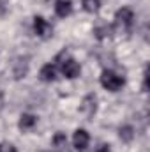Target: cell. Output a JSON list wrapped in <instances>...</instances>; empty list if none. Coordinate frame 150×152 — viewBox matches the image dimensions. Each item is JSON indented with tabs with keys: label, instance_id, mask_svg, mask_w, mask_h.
Wrapping results in <instances>:
<instances>
[{
	"label": "cell",
	"instance_id": "cell-1",
	"mask_svg": "<svg viewBox=\"0 0 150 152\" xmlns=\"http://www.w3.org/2000/svg\"><path fill=\"white\" fill-rule=\"evenodd\" d=\"M99 81H101L103 88H106V90H110V92H118V90H122V87H124V83H125V80H124L122 76L117 75L115 71H110V69L103 71Z\"/></svg>",
	"mask_w": 150,
	"mask_h": 152
},
{
	"label": "cell",
	"instance_id": "cell-2",
	"mask_svg": "<svg viewBox=\"0 0 150 152\" xmlns=\"http://www.w3.org/2000/svg\"><path fill=\"white\" fill-rule=\"evenodd\" d=\"M134 23V11L131 7H120L115 12V25L120 32H129Z\"/></svg>",
	"mask_w": 150,
	"mask_h": 152
},
{
	"label": "cell",
	"instance_id": "cell-3",
	"mask_svg": "<svg viewBox=\"0 0 150 152\" xmlns=\"http://www.w3.org/2000/svg\"><path fill=\"white\" fill-rule=\"evenodd\" d=\"M79 112L85 115L87 118H92L94 115L97 113V97L95 94H87L79 104Z\"/></svg>",
	"mask_w": 150,
	"mask_h": 152
},
{
	"label": "cell",
	"instance_id": "cell-4",
	"mask_svg": "<svg viewBox=\"0 0 150 152\" xmlns=\"http://www.w3.org/2000/svg\"><path fill=\"white\" fill-rule=\"evenodd\" d=\"M28 71H30L28 58H27V57H16L14 62H12V76H14V80H23V78H27Z\"/></svg>",
	"mask_w": 150,
	"mask_h": 152
},
{
	"label": "cell",
	"instance_id": "cell-5",
	"mask_svg": "<svg viewBox=\"0 0 150 152\" xmlns=\"http://www.w3.org/2000/svg\"><path fill=\"white\" fill-rule=\"evenodd\" d=\"M62 75L67 80H74L81 75V66L76 62L74 58H66L62 62Z\"/></svg>",
	"mask_w": 150,
	"mask_h": 152
},
{
	"label": "cell",
	"instance_id": "cell-6",
	"mask_svg": "<svg viewBox=\"0 0 150 152\" xmlns=\"http://www.w3.org/2000/svg\"><path fill=\"white\" fill-rule=\"evenodd\" d=\"M34 32H36V36L42 39H48L51 37V25L42 18V16H34Z\"/></svg>",
	"mask_w": 150,
	"mask_h": 152
},
{
	"label": "cell",
	"instance_id": "cell-7",
	"mask_svg": "<svg viewBox=\"0 0 150 152\" xmlns=\"http://www.w3.org/2000/svg\"><path fill=\"white\" fill-rule=\"evenodd\" d=\"M73 143H74V149L78 151H85L87 147H88V143H90V134H88V131L87 129H76L74 134H73Z\"/></svg>",
	"mask_w": 150,
	"mask_h": 152
},
{
	"label": "cell",
	"instance_id": "cell-8",
	"mask_svg": "<svg viewBox=\"0 0 150 152\" xmlns=\"http://www.w3.org/2000/svg\"><path fill=\"white\" fill-rule=\"evenodd\" d=\"M73 12V2L71 0H57L55 2V14L58 18H67Z\"/></svg>",
	"mask_w": 150,
	"mask_h": 152
},
{
	"label": "cell",
	"instance_id": "cell-9",
	"mask_svg": "<svg viewBox=\"0 0 150 152\" xmlns=\"http://www.w3.org/2000/svg\"><path fill=\"white\" fill-rule=\"evenodd\" d=\"M39 78H41L42 81H46V83L55 81V80H57V67H55L53 64H44V66L41 67V71H39Z\"/></svg>",
	"mask_w": 150,
	"mask_h": 152
},
{
	"label": "cell",
	"instance_id": "cell-10",
	"mask_svg": "<svg viewBox=\"0 0 150 152\" xmlns=\"http://www.w3.org/2000/svg\"><path fill=\"white\" fill-rule=\"evenodd\" d=\"M36 124H37V117H36L34 113H23L21 117H20L18 127H20L21 131H30V129L36 127Z\"/></svg>",
	"mask_w": 150,
	"mask_h": 152
},
{
	"label": "cell",
	"instance_id": "cell-11",
	"mask_svg": "<svg viewBox=\"0 0 150 152\" xmlns=\"http://www.w3.org/2000/svg\"><path fill=\"white\" fill-rule=\"evenodd\" d=\"M118 138H120L124 143H131V142L136 138V131H134V127L129 126V124L120 126V127H118Z\"/></svg>",
	"mask_w": 150,
	"mask_h": 152
},
{
	"label": "cell",
	"instance_id": "cell-12",
	"mask_svg": "<svg viewBox=\"0 0 150 152\" xmlns=\"http://www.w3.org/2000/svg\"><path fill=\"white\" fill-rule=\"evenodd\" d=\"M113 34V28L110 25H106V23H103V25H97L95 28H94V37L99 39V41H104V39L111 37Z\"/></svg>",
	"mask_w": 150,
	"mask_h": 152
},
{
	"label": "cell",
	"instance_id": "cell-13",
	"mask_svg": "<svg viewBox=\"0 0 150 152\" xmlns=\"http://www.w3.org/2000/svg\"><path fill=\"white\" fill-rule=\"evenodd\" d=\"M51 145L55 147V151H58V152L64 151L67 147V136H66V133H62V131L55 133L53 138H51Z\"/></svg>",
	"mask_w": 150,
	"mask_h": 152
},
{
	"label": "cell",
	"instance_id": "cell-14",
	"mask_svg": "<svg viewBox=\"0 0 150 152\" xmlns=\"http://www.w3.org/2000/svg\"><path fill=\"white\" fill-rule=\"evenodd\" d=\"M81 7H83L85 12L95 14L101 9V0H81Z\"/></svg>",
	"mask_w": 150,
	"mask_h": 152
},
{
	"label": "cell",
	"instance_id": "cell-15",
	"mask_svg": "<svg viewBox=\"0 0 150 152\" xmlns=\"http://www.w3.org/2000/svg\"><path fill=\"white\" fill-rule=\"evenodd\" d=\"M0 152H18L16 151V147L12 145V143H0Z\"/></svg>",
	"mask_w": 150,
	"mask_h": 152
},
{
	"label": "cell",
	"instance_id": "cell-16",
	"mask_svg": "<svg viewBox=\"0 0 150 152\" xmlns=\"http://www.w3.org/2000/svg\"><path fill=\"white\" fill-rule=\"evenodd\" d=\"M95 152H111V151H110V145L108 143H99L95 147Z\"/></svg>",
	"mask_w": 150,
	"mask_h": 152
},
{
	"label": "cell",
	"instance_id": "cell-17",
	"mask_svg": "<svg viewBox=\"0 0 150 152\" xmlns=\"http://www.w3.org/2000/svg\"><path fill=\"white\" fill-rule=\"evenodd\" d=\"M2 14H5V4L0 0V16H2Z\"/></svg>",
	"mask_w": 150,
	"mask_h": 152
},
{
	"label": "cell",
	"instance_id": "cell-18",
	"mask_svg": "<svg viewBox=\"0 0 150 152\" xmlns=\"http://www.w3.org/2000/svg\"><path fill=\"white\" fill-rule=\"evenodd\" d=\"M2 108H4V94L0 92V110H2Z\"/></svg>",
	"mask_w": 150,
	"mask_h": 152
},
{
	"label": "cell",
	"instance_id": "cell-19",
	"mask_svg": "<svg viewBox=\"0 0 150 152\" xmlns=\"http://www.w3.org/2000/svg\"><path fill=\"white\" fill-rule=\"evenodd\" d=\"M48 2H50V0H48Z\"/></svg>",
	"mask_w": 150,
	"mask_h": 152
}]
</instances>
